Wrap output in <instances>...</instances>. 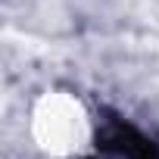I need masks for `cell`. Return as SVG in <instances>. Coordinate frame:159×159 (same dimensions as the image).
<instances>
[{
	"label": "cell",
	"mask_w": 159,
	"mask_h": 159,
	"mask_svg": "<svg viewBox=\"0 0 159 159\" xmlns=\"http://www.w3.org/2000/svg\"><path fill=\"white\" fill-rule=\"evenodd\" d=\"M28 131L44 156L78 159L94 140V119L72 91H47L31 106Z\"/></svg>",
	"instance_id": "cell-1"
}]
</instances>
